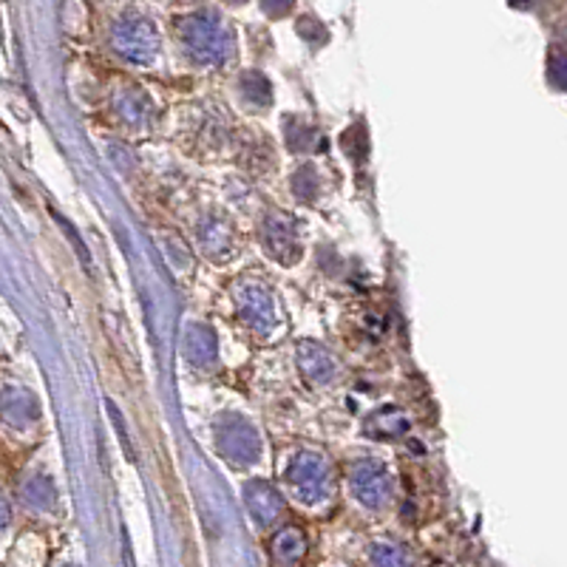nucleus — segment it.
<instances>
[{
  "label": "nucleus",
  "instance_id": "f257e3e1",
  "mask_svg": "<svg viewBox=\"0 0 567 567\" xmlns=\"http://www.w3.org/2000/svg\"><path fill=\"white\" fill-rule=\"evenodd\" d=\"M289 482H293V489L301 494L304 503H316V500H321V496L330 491V471H326V463L307 454V457L295 460V466L289 468Z\"/></svg>",
  "mask_w": 567,
  "mask_h": 567
},
{
  "label": "nucleus",
  "instance_id": "f03ea898",
  "mask_svg": "<svg viewBox=\"0 0 567 567\" xmlns=\"http://www.w3.org/2000/svg\"><path fill=\"white\" fill-rule=\"evenodd\" d=\"M187 46L199 60H219L224 54V35L208 17H194L185 29Z\"/></svg>",
  "mask_w": 567,
  "mask_h": 567
},
{
  "label": "nucleus",
  "instance_id": "7ed1b4c3",
  "mask_svg": "<svg viewBox=\"0 0 567 567\" xmlns=\"http://www.w3.org/2000/svg\"><path fill=\"white\" fill-rule=\"evenodd\" d=\"M353 485L360 503L367 505H381L389 494V477L386 471H383V466H378V463H363V466H358V471H355L353 477Z\"/></svg>",
  "mask_w": 567,
  "mask_h": 567
},
{
  "label": "nucleus",
  "instance_id": "20e7f679",
  "mask_svg": "<svg viewBox=\"0 0 567 567\" xmlns=\"http://www.w3.org/2000/svg\"><path fill=\"white\" fill-rule=\"evenodd\" d=\"M304 553H307V542H304V533L295 528H284L273 539V559L279 562V567H298Z\"/></svg>",
  "mask_w": 567,
  "mask_h": 567
},
{
  "label": "nucleus",
  "instance_id": "39448f33",
  "mask_svg": "<svg viewBox=\"0 0 567 567\" xmlns=\"http://www.w3.org/2000/svg\"><path fill=\"white\" fill-rule=\"evenodd\" d=\"M145 35L151 37L153 35V29L151 26H148V23L143 21V17H134V21L131 23H125V26H120V32H116V46H120V49L125 51V54H128L131 51V46H139V60L145 58V51H143V44H148L153 49V40H145Z\"/></svg>",
  "mask_w": 567,
  "mask_h": 567
},
{
  "label": "nucleus",
  "instance_id": "423d86ee",
  "mask_svg": "<svg viewBox=\"0 0 567 567\" xmlns=\"http://www.w3.org/2000/svg\"><path fill=\"white\" fill-rule=\"evenodd\" d=\"M372 559L378 567H411V559L409 553L403 551L400 545H378L372 553Z\"/></svg>",
  "mask_w": 567,
  "mask_h": 567
},
{
  "label": "nucleus",
  "instance_id": "0eeeda50",
  "mask_svg": "<svg viewBox=\"0 0 567 567\" xmlns=\"http://www.w3.org/2000/svg\"><path fill=\"white\" fill-rule=\"evenodd\" d=\"M9 522V505L7 500H3V494H0V528Z\"/></svg>",
  "mask_w": 567,
  "mask_h": 567
}]
</instances>
